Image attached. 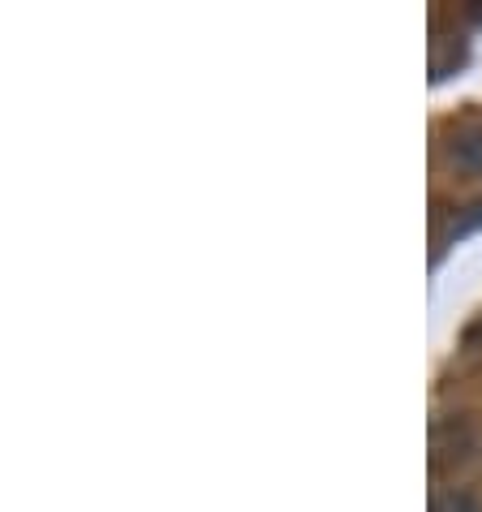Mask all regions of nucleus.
I'll return each instance as SVG.
<instances>
[{
	"label": "nucleus",
	"mask_w": 482,
	"mask_h": 512,
	"mask_svg": "<svg viewBox=\"0 0 482 512\" xmlns=\"http://www.w3.org/2000/svg\"><path fill=\"white\" fill-rule=\"evenodd\" d=\"M448 160L461 168V173L482 177V125H457L448 134Z\"/></svg>",
	"instance_id": "f257e3e1"
},
{
	"label": "nucleus",
	"mask_w": 482,
	"mask_h": 512,
	"mask_svg": "<svg viewBox=\"0 0 482 512\" xmlns=\"http://www.w3.org/2000/svg\"><path fill=\"white\" fill-rule=\"evenodd\" d=\"M431 512H482V504L474 500L470 491L452 487V491H435L431 495Z\"/></svg>",
	"instance_id": "f03ea898"
}]
</instances>
